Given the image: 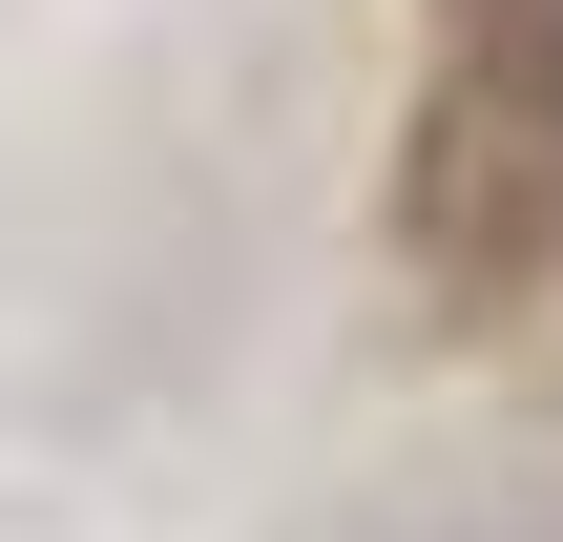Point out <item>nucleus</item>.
Returning a JSON list of instances; mask_svg holds the SVG:
<instances>
[{
  "mask_svg": "<svg viewBox=\"0 0 563 542\" xmlns=\"http://www.w3.org/2000/svg\"><path fill=\"white\" fill-rule=\"evenodd\" d=\"M418 272L460 313L563 272V0H439V104H418Z\"/></svg>",
  "mask_w": 563,
  "mask_h": 542,
  "instance_id": "f257e3e1",
  "label": "nucleus"
}]
</instances>
